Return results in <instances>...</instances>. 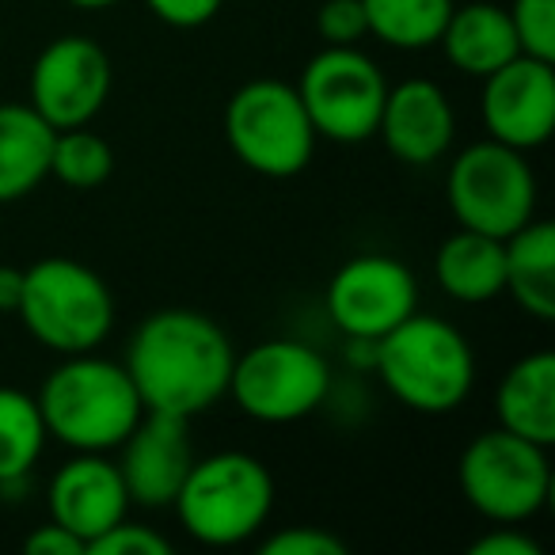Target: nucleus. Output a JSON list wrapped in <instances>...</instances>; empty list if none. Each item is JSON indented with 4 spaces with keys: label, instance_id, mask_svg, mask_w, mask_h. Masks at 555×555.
Segmentation results:
<instances>
[{
    "label": "nucleus",
    "instance_id": "nucleus-1",
    "mask_svg": "<svg viewBox=\"0 0 555 555\" xmlns=\"http://www.w3.org/2000/svg\"><path fill=\"white\" fill-rule=\"evenodd\" d=\"M232 339L198 309L149 312L126 343V373L145 411L194 418L224 400L232 373Z\"/></svg>",
    "mask_w": 555,
    "mask_h": 555
},
{
    "label": "nucleus",
    "instance_id": "nucleus-2",
    "mask_svg": "<svg viewBox=\"0 0 555 555\" xmlns=\"http://www.w3.org/2000/svg\"><path fill=\"white\" fill-rule=\"evenodd\" d=\"M35 400L50 441L69 453H115L145 415L126 365L95 350L62 354Z\"/></svg>",
    "mask_w": 555,
    "mask_h": 555
},
{
    "label": "nucleus",
    "instance_id": "nucleus-3",
    "mask_svg": "<svg viewBox=\"0 0 555 555\" xmlns=\"http://www.w3.org/2000/svg\"><path fill=\"white\" fill-rule=\"evenodd\" d=\"M373 373L408 411L453 415L476 388L479 365L461 327L415 309L403 324L377 339Z\"/></svg>",
    "mask_w": 555,
    "mask_h": 555
},
{
    "label": "nucleus",
    "instance_id": "nucleus-4",
    "mask_svg": "<svg viewBox=\"0 0 555 555\" xmlns=\"http://www.w3.org/2000/svg\"><path fill=\"white\" fill-rule=\"evenodd\" d=\"M171 509L202 547L251 544L274 514V476L244 449L194 456Z\"/></svg>",
    "mask_w": 555,
    "mask_h": 555
},
{
    "label": "nucleus",
    "instance_id": "nucleus-5",
    "mask_svg": "<svg viewBox=\"0 0 555 555\" xmlns=\"http://www.w3.org/2000/svg\"><path fill=\"white\" fill-rule=\"evenodd\" d=\"M16 317L24 320L27 335L54 354H85L100 350V343L115 332V294L88 262L47 255L24 267Z\"/></svg>",
    "mask_w": 555,
    "mask_h": 555
},
{
    "label": "nucleus",
    "instance_id": "nucleus-6",
    "mask_svg": "<svg viewBox=\"0 0 555 555\" xmlns=\"http://www.w3.org/2000/svg\"><path fill=\"white\" fill-rule=\"evenodd\" d=\"M224 141L247 171L262 179H294L312 164L317 130L297 85L274 77L247 80L224 107Z\"/></svg>",
    "mask_w": 555,
    "mask_h": 555
},
{
    "label": "nucleus",
    "instance_id": "nucleus-7",
    "mask_svg": "<svg viewBox=\"0 0 555 555\" xmlns=\"http://www.w3.org/2000/svg\"><path fill=\"white\" fill-rule=\"evenodd\" d=\"M537 171L529 164V153L521 149L483 138L464 145L449 160L446 202L461 229L506 240L537 217Z\"/></svg>",
    "mask_w": 555,
    "mask_h": 555
},
{
    "label": "nucleus",
    "instance_id": "nucleus-8",
    "mask_svg": "<svg viewBox=\"0 0 555 555\" xmlns=\"http://www.w3.org/2000/svg\"><path fill=\"white\" fill-rule=\"evenodd\" d=\"M332 362L312 343L262 339L232 358L229 392L247 418L262 426L301 423L332 400Z\"/></svg>",
    "mask_w": 555,
    "mask_h": 555
},
{
    "label": "nucleus",
    "instance_id": "nucleus-9",
    "mask_svg": "<svg viewBox=\"0 0 555 555\" xmlns=\"http://www.w3.org/2000/svg\"><path fill=\"white\" fill-rule=\"evenodd\" d=\"M456 483L472 509L491 525H525L552 499V464L547 446L517 434L483 430L461 449Z\"/></svg>",
    "mask_w": 555,
    "mask_h": 555
},
{
    "label": "nucleus",
    "instance_id": "nucleus-10",
    "mask_svg": "<svg viewBox=\"0 0 555 555\" xmlns=\"http://www.w3.org/2000/svg\"><path fill=\"white\" fill-rule=\"evenodd\" d=\"M317 138L335 145H362L377 138L388 80L380 65L358 47H324L309 57L297 80Z\"/></svg>",
    "mask_w": 555,
    "mask_h": 555
},
{
    "label": "nucleus",
    "instance_id": "nucleus-11",
    "mask_svg": "<svg viewBox=\"0 0 555 555\" xmlns=\"http://www.w3.org/2000/svg\"><path fill=\"white\" fill-rule=\"evenodd\" d=\"M418 309V282L396 255L362 251L332 274L324 289V312L343 339L388 335Z\"/></svg>",
    "mask_w": 555,
    "mask_h": 555
},
{
    "label": "nucleus",
    "instance_id": "nucleus-12",
    "mask_svg": "<svg viewBox=\"0 0 555 555\" xmlns=\"http://www.w3.org/2000/svg\"><path fill=\"white\" fill-rule=\"evenodd\" d=\"M115 69L107 50L88 35H57L39 50L27 77V103L54 130L88 126L107 107Z\"/></svg>",
    "mask_w": 555,
    "mask_h": 555
},
{
    "label": "nucleus",
    "instance_id": "nucleus-13",
    "mask_svg": "<svg viewBox=\"0 0 555 555\" xmlns=\"http://www.w3.org/2000/svg\"><path fill=\"white\" fill-rule=\"evenodd\" d=\"M479 118L487 138L509 149L532 153L547 145L555 130V62L532 54L509 57L502 69L483 77Z\"/></svg>",
    "mask_w": 555,
    "mask_h": 555
},
{
    "label": "nucleus",
    "instance_id": "nucleus-14",
    "mask_svg": "<svg viewBox=\"0 0 555 555\" xmlns=\"http://www.w3.org/2000/svg\"><path fill=\"white\" fill-rule=\"evenodd\" d=\"M115 453L126 494L133 506L145 509H171L194 456H198L191 438V418L168 415V411H145Z\"/></svg>",
    "mask_w": 555,
    "mask_h": 555
},
{
    "label": "nucleus",
    "instance_id": "nucleus-15",
    "mask_svg": "<svg viewBox=\"0 0 555 555\" xmlns=\"http://www.w3.org/2000/svg\"><path fill=\"white\" fill-rule=\"evenodd\" d=\"M377 138L388 153L408 168H430L446 160L456 141V111L446 88L426 77L388 85L380 107Z\"/></svg>",
    "mask_w": 555,
    "mask_h": 555
},
{
    "label": "nucleus",
    "instance_id": "nucleus-16",
    "mask_svg": "<svg viewBox=\"0 0 555 555\" xmlns=\"http://www.w3.org/2000/svg\"><path fill=\"white\" fill-rule=\"evenodd\" d=\"M122 472L107 453H73L47 483V514L62 529H69L80 544H92L100 532L130 514Z\"/></svg>",
    "mask_w": 555,
    "mask_h": 555
},
{
    "label": "nucleus",
    "instance_id": "nucleus-17",
    "mask_svg": "<svg viewBox=\"0 0 555 555\" xmlns=\"http://www.w3.org/2000/svg\"><path fill=\"white\" fill-rule=\"evenodd\" d=\"M438 47L456 73L476 80L491 77L509 57L521 54V42H517V31L509 24L506 4H494V0L453 4Z\"/></svg>",
    "mask_w": 555,
    "mask_h": 555
},
{
    "label": "nucleus",
    "instance_id": "nucleus-18",
    "mask_svg": "<svg viewBox=\"0 0 555 555\" xmlns=\"http://www.w3.org/2000/svg\"><path fill=\"white\" fill-rule=\"evenodd\" d=\"M499 426L537 446H555V354L532 350L502 373L494 388Z\"/></svg>",
    "mask_w": 555,
    "mask_h": 555
},
{
    "label": "nucleus",
    "instance_id": "nucleus-19",
    "mask_svg": "<svg viewBox=\"0 0 555 555\" xmlns=\"http://www.w3.org/2000/svg\"><path fill=\"white\" fill-rule=\"evenodd\" d=\"M434 278L456 305H487L506 286V240L456 224L434 251Z\"/></svg>",
    "mask_w": 555,
    "mask_h": 555
},
{
    "label": "nucleus",
    "instance_id": "nucleus-20",
    "mask_svg": "<svg viewBox=\"0 0 555 555\" xmlns=\"http://www.w3.org/2000/svg\"><path fill=\"white\" fill-rule=\"evenodd\" d=\"M54 133L31 103H0V206L27 198L50 179Z\"/></svg>",
    "mask_w": 555,
    "mask_h": 555
},
{
    "label": "nucleus",
    "instance_id": "nucleus-21",
    "mask_svg": "<svg viewBox=\"0 0 555 555\" xmlns=\"http://www.w3.org/2000/svg\"><path fill=\"white\" fill-rule=\"evenodd\" d=\"M525 317L555 320V224L532 217L529 224L506 236V286Z\"/></svg>",
    "mask_w": 555,
    "mask_h": 555
},
{
    "label": "nucleus",
    "instance_id": "nucleus-22",
    "mask_svg": "<svg viewBox=\"0 0 555 555\" xmlns=\"http://www.w3.org/2000/svg\"><path fill=\"white\" fill-rule=\"evenodd\" d=\"M453 4L456 0H362L373 39L403 54L438 47Z\"/></svg>",
    "mask_w": 555,
    "mask_h": 555
},
{
    "label": "nucleus",
    "instance_id": "nucleus-23",
    "mask_svg": "<svg viewBox=\"0 0 555 555\" xmlns=\"http://www.w3.org/2000/svg\"><path fill=\"white\" fill-rule=\"evenodd\" d=\"M47 441L39 400L16 385H0V483L31 476Z\"/></svg>",
    "mask_w": 555,
    "mask_h": 555
},
{
    "label": "nucleus",
    "instance_id": "nucleus-24",
    "mask_svg": "<svg viewBox=\"0 0 555 555\" xmlns=\"http://www.w3.org/2000/svg\"><path fill=\"white\" fill-rule=\"evenodd\" d=\"M115 171V153H111L107 138H100L88 126H73V130L54 133V149H50V179L73 186V191H95L103 186Z\"/></svg>",
    "mask_w": 555,
    "mask_h": 555
},
{
    "label": "nucleus",
    "instance_id": "nucleus-25",
    "mask_svg": "<svg viewBox=\"0 0 555 555\" xmlns=\"http://www.w3.org/2000/svg\"><path fill=\"white\" fill-rule=\"evenodd\" d=\"M506 12L521 54L555 62V0H509Z\"/></svg>",
    "mask_w": 555,
    "mask_h": 555
},
{
    "label": "nucleus",
    "instance_id": "nucleus-26",
    "mask_svg": "<svg viewBox=\"0 0 555 555\" xmlns=\"http://www.w3.org/2000/svg\"><path fill=\"white\" fill-rule=\"evenodd\" d=\"M88 552L92 555H171L176 544H171L160 529H153V525H145V521H130V514H126L122 521H115L107 532H100V537L88 544Z\"/></svg>",
    "mask_w": 555,
    "mask_h": 555
},
{
    "label": "nucleus",
    "instance_id": "nucleus-27",
    "mask_svg": "<svg viewBox=\"0 0 555 555\" xmlns=\"http://www.w3.org/2000/svg\"><path fill=\"white\" fill-rule=\"evenodd\" d=\"M347 540L320 525H289L259 540V555H347Z\"/></svg>",
    "mask_w": 555,
    "mask_h": 555
},
{
    "label": "nucleus",
    "instance_id": "nucleus-28",
    "mask_svg": "<svg viewBox=\"0 0 555 555\" xmlns=\"http://www.w3.org/2000/svg\"><path fill=\"white\" fill-rule=\"evenodd\" d=\"M317 35L324 47H362L370 35L362 0H324L317 9Z\"/></svg>",
    "mask_w": 555,
    "mask_h": 555
},
{
    "label": "nucleus",
    "instance_id": "nucleus-29",
    "mask_svg": "<svg viewBox=\"0 0 555 555\" xmlns=\"http://www.w3.org/2000/svg\"><path fill=\"white\" fill-rule=\"evenodd\" d=\"M145 9L176 31H194L224 9V0H145Z\"/></svg>",
    "mask_w": 555,
    "mask_h": 555
},
{
    "label": "nucleus",
    "instance_id": "nucleus-30",
    "mask_svg": "<svg viewBox=\"0 0 555 555\" xmlns=\"http://www.w3.org/2000/svg\"><path fill=\"white\" fill-rule=\"evenodd\" d=\"M468 555H540V544L521 525H494L468 544Z\"/></svg>",
    "mask_w": 555,
    "mask_h": 555
},
{
    "label": "nucleus",
    "instance_id": "nucleus-31",
    "mask_svg": "<svg viewBox=\"0 0 555 555\" xmlns=\"http://www.w3.org/2000/svg\"><path fill=\"white\" fill-rule=\"evenodd\" d=\"M24 552L27 555H88V547L80 544L69 529H62L57 521H47L35 532H27Z\"/></svg>",
    "mask_w": 555,
    "mask_h": 555
},
{
    "label": "nucleus",
    "instance_id": "nucleus-32",
    "mask_svg": "<svg viewBox=\"0 0 555 555\" xmlns=\"http://www.w3.org/2000/svg\"><path fill=\"white\" fill-rule=\"evenodd\" d=\"M24 297V267L0 262V312H16Z\"/></svg>",
    "mask_w": 555,
    "mask_h": 555
},
{
    "label": "nucleus",
    "instance_id": "nucleus-33",
    "mask_svg": "<svg viewBox=\"0 0 555 555\" xmlns=\"http://www.w3.org/2000/svg\"><path fill=\"white\" fill-rule=\"evenodd\" d=\"M65 4H73V9H80V12H103V9L122 4V0H65Z\"/></svg>",
    "mask_w": 555,
    "mask_h": 555
}]
</instances>
